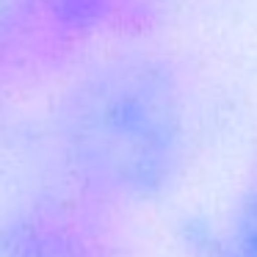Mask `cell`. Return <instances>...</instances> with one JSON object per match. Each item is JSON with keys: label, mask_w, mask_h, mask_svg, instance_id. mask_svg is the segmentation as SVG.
<instances>
[{"label": "cell", "mask_w": 257, "mask_h": 257, "mask_svg": "<svg viewBox=\"0 0 257 257\" xmlns=\"http://www.w3.org/2000/svg\"><path fill=\"white\" fill-rule=\"evenodd\" d=\"M221 257H257V196H251L235 218Z\"/></svg>", "instance_id": "3957f363"}, {"label": "cell", "mask_w": 257, "mask_h": 257, "mask_svg": "<svg viewBox=\"0 0 257 257\" xmlns=\"http://www.w3.org/2000/svg\"><path fill=\"white\" fill-rule=\"evenodd\" d=\"M31 0H0V31L6 28L14 20V14H20V9H25Z\"/></svg>", "instance_id": "277c9868"}, {"label": "cell", "mask_w": 257, "mask_h": 257, "mask_svg": "<svg viewBox=\"0 0 257 257\" xmlns=\"http://www.w3.org/2000/svg\"><path fill=\"white\" fill-rule=\"evenodd\" d=\"M3 257H91V254L58 229L28 227L9 243Z\"/></svg>", "instance_id": "7a4b0ae2"}, {"label": "cell", "mask_w": 257, "mask_h": 257, "mask_svg": "<svg viewBox=\"0 0 257 257\" xmlns=\"http://www.w3.org/2000/svg\"><path fill=\"white\" fill-rule=\"evenodd\" d=\"M61 127L72 166L119 199L163 194L183 163V100L172 75L150 61L89 72L69 91Z\"/></svg>", "instance_id": "6da1fadb"}]
</instances>
